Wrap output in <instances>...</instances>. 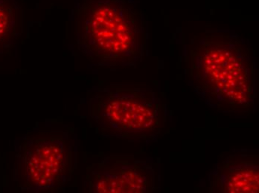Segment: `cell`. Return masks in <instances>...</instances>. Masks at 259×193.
Wrapping results in <instances>:
<instances>
[{
  "label": "cell",
  "instance_id": "cell-7",
  "mask_svg": "<svg viewBox=\"0 0 259 193\" xmlns=\"http://www.w3.org/2000/svg\"><path fill=\"white\" fill-rule=\"evenodd\" d=\"M17 9L10 0H0V44L9 41L17 23Z\"/></svg>",
  "mask_w": 259,
  "mask_h": 193
},
{
  "label": "cell",
  "instance_id": "cell-3",
  "mask_svg": "<svg viewBox=\"0 0 259 193\" xmlns=\"http://www.w3.org/2000/svg\"><path fill=\"white\" fill-rule=\"evenodd\" d=\"M66 152L64 143L48 139L34 144L26 158L27 180L38 189H47L55 183L62 172Z\"/></svg>",
  "mask_w": 259,
  "mask_h": 193
},
{
  "label": "cell",
  "instance_id": "cell-2",
  "mask_svg": "<svg viewBox=\"0 0 259 193\" xmlns=\"http://www.w3.org/2000/svg\"><path fill=\"white\" fill-rule=\"evenodd\" d=\"M87 52L107 62H137L145 41V19L134 0H84L78 12Z\"/></svg>",
  "mask_w": 259,
  "mask_h": 193
},
{
  "label": "cell",
  "instance_id": "cell-1",
  "mask_svg": "<svg viewBox=\"0 0 259 193\" xmlns=\"http://www.w3.org/2000/svg\"><path fill=\"white\" fill-rule=\"evenodd\" d=\"M190 62L191 77L211 101L227 107H250L255 96V57L238 34L206 33L190 51Z\"/></svg>",
  "mask_w": 259,
  "mask_h": 193
},
{
  "label": "cell",
  "instance_id": "cell-5",
  "mask_svg": "<svg viewBox=\"0 0 259 193\" xmlns=\"http://www.w3.org/2000/svg\"><path fill=\"white\" fill-rule=\"evenodd\" d=\"M146 178L134 169L110 173L96 183L98 192H143L146 189Z\"/></svg>",
  "mask_w": 259,
  "mask_h": 193
},
{
  "label": "cell",
  "instance_id": "cell-6",
  "mask_svg": "<svg viewBox=\"0 0 259 193\" xmlns=\"http://www.w3.org/2000/svg\"><path fill=\"white\" fill-rule=\"evenodd\" d=\"M258 168L242 166L230 172L223 189L230 193H255L258 192Z\"/></svg>",
  "mask_w": 259,
  "mask_h": 193
},
{
  "label": "cell",
  "instance_id": "cell-4",
  "mask_svg": "<svg viewBox=\"0 0 259 193\" xmlns=\"http://www.w3.org/2000/svg\"><path fill=\"white\" fill-rule=\"evenodd\" d=\"M103 114L112 125L127 131H143L155 125L156 111L149 101L135 95H117L103 108Z\"/></svg>",
  "mask_w": 259,
  "mask_h": 193
}]
</instances>
